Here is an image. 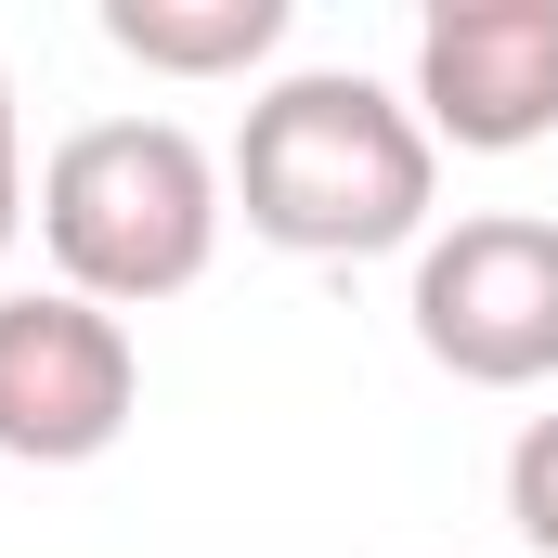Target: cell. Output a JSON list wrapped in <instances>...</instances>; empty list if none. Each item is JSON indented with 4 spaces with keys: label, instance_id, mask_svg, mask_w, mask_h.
Returning a JSON list of instances; mask_svg holds the SVG:
<instances>
[{
    "label": "cell",
    "instance_id": "4",
    "mask_svg": "<svg viewBox=\"0 0 558 558\" xmlns=\"http://www.w3.org/2000/svg\"><path fill=\"white\" fill-rule=\"evenodd\" d=\"M143 416V351L105 299L13 286L0 299V454L13 468H92Z\"/></svg>",
    "mask_w": 558,
    "mask_h": 558
},
{
    "label": "cell",
    "instance_id": "7",
    "mask_svg": "<svg viewBox=\"0 0 558 558\" xmlns=\"http://www.w3.org/2000/svg\"><path fill=\"white\" fill-rule=\"evenodd\" d=\"M507 520H520V546H533V558H558V403L507 441Z\"/></svg>",
    "mask_w": 558,
    "mask_h": 558
},
{
    "label": "cell",
    "instance_id": "6",
    "mask_svg": "<svg viewBox=\"0 0 558 558\" xmlns=\"http://www.w3.org/2000/svg\"><path fill=\"white\" fill-rule=\"evenodd\" d=\"M105 39L143 78H247L274 65L286 0H105Z\"/></svg>",
    "mask_w": 558,
    "mask_h": 558
},
{
    "label": "cell",
    "instance_id": "1",
    "mask_svg": "<svg viewBox=\"0 0 558 558\" xmlns=\"http://www.w3.org/2000/svg\"><path fill=\"white\" fill-rule=\"evenodd\" d=\"M221 182H234L247 234L286 260H377V247H428L441 143H428L416 92L364 78V65H299L247 105Z\"/></svg>",
    "mask_w": 558,
    "mask_h": 558
},
{
    "label": "cell",
    "instance_id": "3",
    "mask_svg": "<svg viewBox=\"0 0 558 558\" xmlns=\"http://www.w3.org/2000/svg\"><path fill=\"white\" fill-rule=\"evenodd\" d=\"M416 351L468 390H546L558 377V221L546 208H468L416 247Z\"/></svg>",
    "mask_w": 558,
    "mask_h": 558
},
{
    "label": "cell",
    "instance_id": "5",
    "mask_svg": "<svg viewBox=\"0 0 558 558\" xmlns=\"http://www.w3.org/2000/svg\"><path fill=\"white\" fill-rule=\"evenodd\" d=\"M416 118H428V143H468V156L546 143L558 131V0H428Z\"/></svg>",
    "mask_w": 558,
    "mask_h": 558
},
{
    "label": "cell",
    "instance_id": "8",
    "mask_svg": "<svg viewBox=\"0 0 558 558\" xmlns=\"http://www.w3.org/2000/svg\"><path fill=\"white\" fill-rule=\"evenodd\" d=\"M26 208H39L26 195V118H13V78H0V247L26 234Z\"/></svg>",
    "mask_w": 558,
    "mask_h": 558
},
{
    "label": "cell",
    "instance_id": "2",
    "mask_svg": "<svg viewBox=\"0 0 558 558\" xmlns=\"http://www.w3.org/2000/svg\"><path fill=\"white\" fill-rule=\"evenodd\" d=\"M39 247L65 299H105V312H156L221 260V221H234V182L221 156L182 131V118H92L39 156Z\"/></svg>",
    "mask_w": 558,
    "mask_h": 558
}]
</instances>
